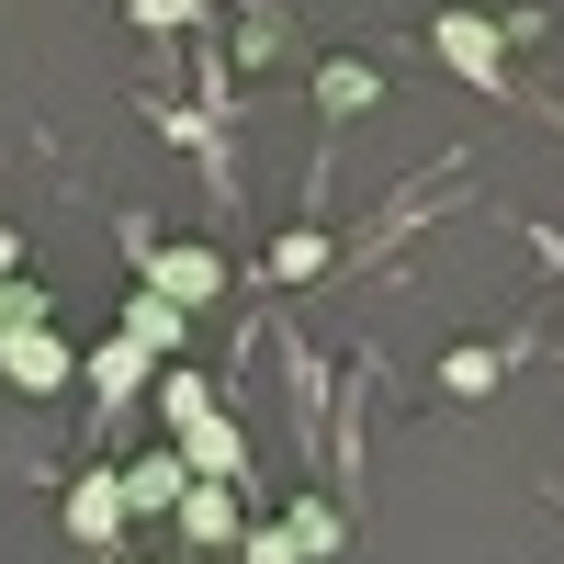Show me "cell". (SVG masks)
I'll return each mask as SVG.
<instances>
[{"label": "cell", "instance_id": "cell-1", "mask_svg": "<svg viewBox=\"0 0 564 564\" xmlns=\"http://www.w3.org/2000/svg\"><path fill=\"white\" fill-rule=\"evenodd\" d=\"M430 57L497 90V79H508V23H486V12H430Z\"/></svg>", "mask_w": 564, "mask_h": 564}, {"label": "cell", "instance_id": "cell-2", "mask_svg": "<svg viewBox=\"0 0 564 564\" xmlns=\"http://www.w3.org/2000/svg\"><path fill=\"white\" fill-rule=\"evenodd\" d=\"M0 372H12L23 395H57L68 384V339L57 327H0Z\"/></svg>", "mask_w": 564, "mask_h": 564}, {"label": "cell", "instance_id": "cell-3", "mask_svg": "<svg viewBox=\"0 0 564 564\" xmlns=\"http://www.w3.org/2000/svg\"><path fill=\"white\" fill-rule=\"evenodd\" d=\"M215 282H226V260H215V249H159V271H148V294L193 316V305L215 294Z\"/></svg>", "mask_w": 564, "mask_h": 564}, {"label": "cell", "instance_id": "cell-4", "mask_svg": "<svg viewBox=\"0 0 564 564\" xmlns=\"http://www.w3.org/2000/svg\"><path fill=\"white\" fill-rule=\"evenodd\" d=\"M181 463H193L204 486H238V475H249V441L226 430V417H193V430H181Z\"/></svg>", "mask_w": 564, "mask_h": 564}, {"label": "cell", "instance_id": "cell-5", "mask_svg": "<svg viewBox=\"0 0 564 564\" xmlns=\"http://www.w3.org/2000/svg\"><path fill=\"white\" fill-rule=\"evenodd\" d=\"M68 531H79V542H113V531H124V475H79V486H68Z\"/></svg>", "mask_w": 564, "mask_h": 564}, {"label": "cell", "instance_id": "cell-6", "mask_svg": "<svg viewBox=\"0 0 564 564\" xmlns=\"http://www.w3.org/2000/svg\"><path fill=\"white\" fill-rule=\"evenodd\" d=\"M124 339H135V350H148V361H170L181 339H193V316H181V305H159V294H148V282H135V305H124Z\"/></svg>", "mask_w": 564, "mask_h": 564}, {"label": "cell", "instance_id": "cell-7", "mask_svg": "<svg viewBox=\"0 0 564 564\" xmlns=\"http://www.w3.org/2000/svg\"><path fill=\"white\" fill-rule=\"evenodd\" d=\"M181 497H193V463H181V452H148L124 475V508H181Z\"/></svg>", "mask_w": 564, "mask_h": 564}, {"label": "cell", "instance_id": "cell-8", "mask_svg": "<svg viewBox=\"0 0 564 564\" xmlns=\"http://www.w3.org/2000/svg\"><path fill=\"white\" fill-rule=\"evenodd\" d=\"M181 531L193 542H238V486H193L181 497Z\"/></svg>", "mask_w": 564, "mask_h": 564}, {"label": "cell", "instance_id": "cell-9", "mask_svg": "<svg viewBox=\"0 0 564 564\" xmlns=\"http://www.w3.org/2000/svg\"><path fill=\"white\" fill-rule=\"evenodd\" d=\"M282 542H294V564H305V553H339V508H327V497H294Z\"/></svg>", "mask_w": 564, "mask_h": 564}, {"label": "cell", "instance_id": "cell-10", "mask_svg": "<svg viewBox=\"0 0 564 564\" xmlns=\"http://www.w3.org/2000/svg\"><path fill=\"white\" fill-rule=\"evenodd\" d=\"M372 90H384L372 68H339V57L316 68V102H327V113H372Z\"/></svg>", "mask_w": 564, "mask_h": 564}, {"label": "cell", "instance_id": "cell-11", "mask_svg": "<svg viewBox=\"0 0 564 564\" xmlns=\"http://www.w3.org/2000/svg\"><path fill=\"white\" fill-rule=\"evenodd\" d=\"M135 372H148L135 339H102V350H90V384H102V395H135Z\"/></svg>", "mask_w": 564, "mask_h": 564}, {"label": "cell", "instance_id": "cell-12", "mask_svg": "<svg viewBox=\"0 0 564 564\" xmlns=\"http://www.w3.org/2000/svg\"><path fill=\"white\" fill-rule=\"evenodd\" d=\"M271 271H282V282H316V271H327V238H316V226H294V238L271 249Z\"/></svg>", "mask_w": 564, "mask_h": 564}, {"label": "cell", "instance_id": "cell-13", "mask_svg": "<svg viewBox=\"0 0 564 564\" xmlns=\"http://www.w3.org/2000/svg\"><path fill=\"white\" fill-rule=\"evenodd\" d=\"M159 417H170V430H193V417H215V406H204L193 372H170V384H159Z\"/></svg>", "mask_w": 564, "mask_h": 564}, {"label": "cell", "instance_id": "cell-14", "mask_svg": "<svg viewBox=\"0 0 564 564\" xmlns=\"http://www.w3.org/2000/svg\"><path fill=\"white\" fill-rule=\"evenodd\" d=\"M441 384H452V395H486V384H497V350H452Z\"/></svg>", "mask_w": 564, "mask_h": 564}, {"label": "cell", "instance_id": "cell-15", "mask_svg": "<svg viewBox=\"0 0 564 564\" xmlns=\"http://www.w3.org/2000/svg\"><path fill=\"white\" fill-rule=\"evenodd\" d=\"M124 12H135V23H148V34H181V23H193V12H204V0H124Z\"/></svg>", "mask_w": 564, "mask_h": 564}, {"label": "cell", "instance_id": "cell-16", "mask_svg": "<svg viewBox=\"0 0 564 564\" xmlns=\"http://www.w3.org/2000/svg\"><path fill=\"white\" fill-rule=\"evenodd\" d=\"M238 542H249V564H294V542H282V520H271V531H238Z\"/></svg>", "mask_w": 564, "mask_h": 564}]
</instances>
